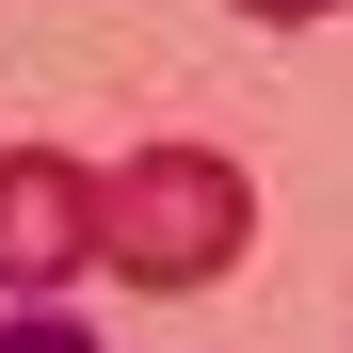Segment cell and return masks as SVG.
I'll list each match as a JSON object with an SVG mask.
<instances>
[{
	"instance_id": "1",
	"label": "cell",
	"mask_w": 353,
	"mask_h": 353,
	"mask_svg": "<svg viewBox=\"0 0 353 353\" xmlns=\"http://www.w3.org/2000/svg\"><path fill=\"white\" fill-rule=\"evenodd\" d=\"M241 241H257V176L225 145H145L97 176V273H129V289H209V273H241Z\"/></svg>"
},
{
	"instance_id": "2",
	"label": "cell",
	"mask_w": 353,
	"mask_h": 353,
	"mask_svg": "<svg viewBox=\"0 0 353 353\" xmlns=\"http://www.w3.org/2000/svg\"><path fill=\"white\" fill-rule=\"evenodd\" d=\"M97 273V161L0 145V305H65Z\"/></svg>"
},
{
	"instance_id": "3",
	"label": "cell",
	"mask_w": 353,
	"mask_h": 353,
	"mask_svg": "<svg viewBox=\"0 0 353 353\" xmlns=\"http://www.w3.org/2000/svg\"><path fill=\"white\" fill-rule=\"evenodd\" d=\"M0 353H112V337L65 321V305H0Z\"/></svg>"
},
{
	"instance_id": "4",
	"label": "cell",
	"mask_w": 353,
	"mask_h": 353,
	"mask_svg": "<svg viewBox=\"0 0 353 353\" xmlns=\"http://www.w3.org/2000/svg\"><path fill=\"white\" fill-rule=\"evenodd\" d=\"M241 17H337V0H241Z\"/></svg>"
}]
</instances>
